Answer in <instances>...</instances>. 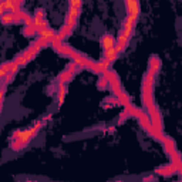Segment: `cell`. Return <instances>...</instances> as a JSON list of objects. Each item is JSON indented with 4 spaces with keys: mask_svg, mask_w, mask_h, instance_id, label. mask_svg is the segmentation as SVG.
Segmentation results:
<instances>
[{
    "mask_svg": "<svg viewBox=\"0 0 182 182\" xmlns=\"http://www.w3.org/2000/svg\"><path fill=\"white\" fill-rule=\"evenodd\" d=\"M101 46H103L104 51L111 50L112 47H115V39H114V36L110 34V33L103 34V36H101Z\"/></svg>",
    "mask_w": 182,
    "mask_h": 182,
    "instance_id": "277c9868",
    "label": "cell"
},
{
    "mask_svg": "<svg viewBox=\"0 0 182 182\" xmlns=\"http://www.w3.org/2000/svg\"><path fill=\"white\" fill-rule=\"evenodd\" d=\"M125 7H127V16L140 17V12H141L140 1H125Z\"/></svg>",
    "mask_w": 182,
    "mask_h": 182,
    "instance_id": "3957f363",
    "label": "cell"
},
{
    "mask_svg": "<svg viewBox=\"0 0 182 182\" xmlns=\"http://www.w3.org/2000/svg\"><path fill=\"white\" fill-rule=\"evenodd\" d=\"M159 68H161V60L157 55H152L150 63H148V73H151L152 76L157 77V74L159 73Z\"/></svg>",
    "mask_w": 182,
    "mask_h": 182,
    "instance_id": "5b68a950",
    "label": "cell"
},
{
    "mask_svg": "<svg viewBox=\"0 0 182 182\" xmlns=\"http://www.w3.org/2000/svg\"><path fill=\"white\" fill-rule=\"evenodd\" d=\"M108 132H115V128H114V127H110V128H108Z\"/></svg>",
    "mask_w": 182,
    "mask_h": 182,
    "instance_id": "ba28073f",
    "label": "cell"
},
{
    "mask_svg": "<svg viewBox=\"0 0 182 182\" xmlns=\"http://www.w3.org/2000/svg\"><path fill=\"white\" fill-rule=\"evenodd\" d=\"M179 168H181V166H176V165H174V164H166V165H164V166L157 168L155 172L159 175H162V176H171V175H174Z\"/></svg>",
    "mask_w": 182,
    "mask_h": 182,
    "instance_id": "7a4b0ae2",
    "label": "cell"
},
{
    "mask_svg": "<svg viewBox=\"0 0 182 182\" xmlns=\"http://www.w3.org/2000/svg\"><path fill=\"white\" fill-rule=\"evenodd\" d=\"M50 118H51V115H48L47 118H43L41 121H37V122L30 128H26V129H17V131H14V132H13V137H12V144H10L12 150L13 151H20V150H23L24 147H27L33 138L39 134L40 129L46 125L47 119H50Z\"/></svg>",
    "mask_w": 182,
    "mask_h": 182,
    "instance_id": "6da1fadb",
    "label": "cell"
},
{
    "mask_svg": "<svg viewBox=\"0 0 182 182\" xmlns=\"http://www.w3.org/2000/svg\"><path fill=\"white\" fill-rule=\"evenodd\" d=\"M155 176L154 175H148V176H144L142 178V182H155Z\"/></svg>",
    "mask_w": 182,
    "mask_h": 182,
    "instance_id": "52a82bcc",
    "label": "cell"
},
{
    "mask_svg": "<svg viewBox=\"0 0 182 182\" xmlns=\"http://www.w3.org/2000/svg\"><path fill=\"white\" fill-rule=\"evenodd\" d=\"M67 94V84H58V91H57V100H58V107L63 105L64 98Z\"/></svg>",
    "mask_w": 182,
    "mask_h": 182,
    "instance_id": "8992f818",
    "label": "cell"
}]
</instances>
